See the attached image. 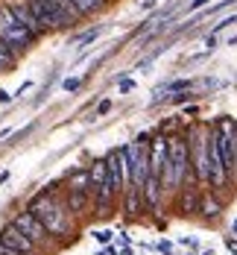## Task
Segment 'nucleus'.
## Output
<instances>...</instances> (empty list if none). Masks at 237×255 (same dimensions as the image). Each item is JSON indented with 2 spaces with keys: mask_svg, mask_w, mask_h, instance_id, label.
<instances>
[{
  "mask_svg": "<svg viewBox=\"0 0 237 255\" xmlns=\"http://www.w3.org/2000/svg\"><path fill=\"white\" fill-rule=\"evenodd\" d=\"M26 211H32V214L44 223V229L50 232L59 244L71 241V235H74V229H77V217L71 214L65 197H62V200L56 197V185H47L44 191H38V194L29 200Z\"/></svg>",
  "mask_w": 237,
  "mask_h": 255,
  "instance_id": "1",
  "label": "nucleus"
},
{
  "mask_svg": "<svg viewBox=\"0 0 237 255\" xmlns=\"http://www.w3.org/2000/svg\"><path fill=\"white\" fill-rule=\"evenodd\" d=\"M190 173V155H187V141L184 135H167V164L161 176V197L176 200L184 185V176Z\"/></svg>",
  "mask_w": 237,
  "mask_h": 255,
  "instance_id": "2",
  "label": "nucleus"
},
{
  "mask_svg": "<svg viewBox=\"0 0 237 255\" xmlns=\"http://www.w3.org/2000/svg\"><path fill=\"white\" fill-rule=\"evenodd\" d=\"M184 141H187V155H190V170L196 173L199 188H208L211 179V127L202 124H190L184 132Z\"/></svg>",
  "mask_w": 237,
  "mask_h": 255,
  "instance_id": "3",
  "label": "nucleus"
},
{
  "mask_svg": "<svg viewBox=\"0 0 237 255\" xmlns=\"http://www.w3.org/2000/svg\"><path fill=\"white\" fill-rule=\"evenodd\" d=\"M0 41L15 53L18 59H21V56L32 47V41H35V38H32V32H29V29H26V26L12 15V9H9V6H0Z\"/></svg>",
  "mask_w": 237,
  "mask_h": 255,
  "instance_id": "4",
  "label": "nucleus"
},
{
  "mask_svg": "<svg viewBox=\"0 0 237 255\" xmlns=\"http://www.w3.org/2000/svg\"><path fill=\"white\" fill-rule=\"evenodd\" d=\"M12 223H15V226H18V229L24 232L26 238H29V241H32V244L41 250V255H44V253H53V250L59 247V241H56L50 232L44 229V223H41V220H38L32 211H21V214H15V220H12Z\"/></svg>",
  "mask_w": 237,
  "mask_h": 255,
  "instance_id": "5",
  "label": "nucleus"
},
{
  "mask_svg": "<svg viewBox=\"0 0 237 255\" xmlns=\"http://www.w3.org/2000/svg\"><path fill=\"white\" fill-rule=\"evenodd\" d=\"M44 6L50 9L53 21L59 29H68V26H74L82 21V12L77 9V3L74 0H44Z\"/></svg>",
  "mask_w": 237,
  "mask_h": 255,
  "instance_id": "6",
  "label": "nucleus"
},
{
  "mask_svg": "<svg viewBox=\"0 0 237 255\" xmlns=\"http://www.w3.org/2000/svg\"><path fill=\"white\" fill-rule=\"evenodd\" d=\"M0 241L9 244L12 250H18L21 255H41V250H38V247H35V244H32V241H29L15 223H6V226L0 229Z\"/></svg>",
  "mask_w": 237,
  "mask_h": 255,
  "instance_id": "7",
  "label": "nucleus"
},
{
  "mask_svg": "<svg viewBox=\"0 0 237 255\" xmlns=\"http://www.w3.org/2000/svg\"><path fill=\"white\" fill-rule=\"evenodd\" d=\"M6 6H9V9H12V15H15V18H18V21L32 32V38H35V41H38L41 35H47V32H44V26L38 24V18L32 15V9H29V3H26V0H12V3H6Z\"/></svg>",
  "mask_w": 237,
  "mask_h": 255,
  "instance_id": "8",
  "label": "nucleus"
},
{
  "mask_svg": "<svg viewBox=\"0 0 237 255\" xmlns=\"http://www.w3.org/2000/svg\"><path fill=\"white\" fill-rule=\"evenodd\" d=\"M220 211H223V203H220V194H214V191H205L202 194V200H199V214L205 217V220H217L220 217Z\"/></svg>",
  "mask_w": 237,
  "mask_h": 255,
  "instance_id": "9",
  "label": "nucleus"
},
{
  "mask_svg": "<svg viewBox=\"0 0 237 255\" xmlns=\"http://www.w3.org/2000/svg\"><path fill=\"white\" fill-rule=\"evenodd\" d=\"M65 191H71V194H91V176H88V170L85 167L74 170L68 176V182H65Z\"/></svg>",
  "mask_w": 237,
  "mask_h": 255,
  "instance_id": "10",
  "label": "nucleus"
},
{
  "mask_svg": "<svg viewBox=\"0 0 237 255\" xmlns=\"http://www.w3.org/2000/svg\"><path fill=\"white\" fill-rule=\"evenodd\" d=\"M29 3V9H32V15L38 18V24L44 26V32H56L59 26H56V21H53V15H50V9L44 6V0H26Z\"/></svg>",
  "mask_w": 237,
  "mask_h": 255,
  "instance_id": "11",
  "label": "nucleus"
},
{
  "mask_svg": "<svg viewBox=\"0 0 237 255\" xmlns=\"http://www.w3.org/2000/svg\"><path fill=\"white\" fill-rule=\"evenodd\" d=\"M15 65H18V56L0 41V74H3V71H12Z\"/></svg>",
  "mask_w": 237,
  "mask_h": 255,
  "instance_id": "12",
  "label": "nucleus"
},
{
  "mask_svg": "<svg viewBox=\"0 0 237 255\" xmlns=\"http://www.w3.org/2000/svg\"><path fill=\"white\" fill-rule=\"evenodd\" d=\"M100 32H103V26H91V29H85V32H79V35L74 38V41H77L79 47H88V44H94V41L100 38Z\"/></svg>",
  "mask_w": 237,
  "mask_h": 255,
  "instance_id": "13",
  "label": "nucleus"
},
{
  "mask_svg": "<svg viewBox=\"0 0 237 255\" xmlns=\"http://www.w3.org/2000/svg\"><path fill=\"white\" fill-rule=\"evenodd\" d=\"M114 232H117V229H94V232H91V238H94V244H97V247H108V244L114 241Z\"/></svg>",
  "mask_w": 237,
  "mask_h": 255,
  "instance_id": "14",
  "label": "nucleus"
},
{
  "mask_svg": "<svg viewBox=\"0 0 237 255\" xmlns=\"http://www.w3.org/2000/svg\"><path fill=\"white\" fill-rule=\"evenodd\" d=\"M235 24H237V15H229V18H223L220 24L211 26V35H217V32H223V29H229V26H235Z\"/></svg>",
  "mask_w": 237,
  "mask_h": 255,
  "instance_id": "15",
  "label": "nucleus"
},
{
  "mask_svg": "<svg viewBox=\"0 0 237 255\" xmlns=\"http://www.w3.org/2000/svg\"><path fill=\"white\" fill-rule=\"evenodd\" d=\"M79 85H82V79H79V77H68L65 82H62V91H68V94H71V91H77Z\"/></svg>",
  "mask_w": 237,
  "mask_h": 255,
  "instance_id": "16",
  "label": "nucleus"
},
{
  "mask_svg": "<svg viewBox=\"0 0 237 255\" xmlns=\"http://www.w3.org/2000/svg\"><path fill=\"white\" fill-rule=\"evenodd\" d=\"M226 250L232 255H237V238L232 235V232H226Z\"/></svg>",
  "mask_w": 237,
  "mask_h": 255,
  "instance_id": "17",
  "label": "nucleus"
},
{
  "mask_svg": "<svg viewBox=\"0 0 237 255\" xmlns=\"http://www.w3.org/2000/svg\"><path fill=\"white\" fill-rule=\"evenodd\" d=\"M117 88H120V94H129L132 88H135V79H129V77L120 79V82H117Z\"/></svg>",
  "mask_w": 237,
  "mask_h": 255,
  "instance_id": "18",
  "label": "nucleus"
},
{
  "mask_svg": "<svg viewBox=\"0 0 237 255\" xmlns=\"http://www.w3.org/2000/svg\"><path fill=\"white\" fill-rule=\"evenodd\" d=\"M0 255H21V253H18V250H12L9 244H3V241H0Z\"/></svg>",
  "mask_w": 237,
  "mask_h": 255,
  "instance_id": "19",
  "label": "nucleus"
},
{
  "mask_svg": "<svg viewBox=\"0 0 237 255\" xmlns=\"http://www.w3.org/2000/svg\"><path fill=\"white\" fill-rule=\"evenodd\" d=\"M105 112H111V100H103L100 106H97V118H100V115H105Z\"/></svg>",
  "mask_w": 237,
  "mask_h": 255,
  "instance_id": "20",
  "label": "nucleus"
},
{
  "mask_svg": "<svg viewBox=\"0 0 237 255\" xmlns=\"http://www.w3.org/2000/svg\"><path fill=\"white\" fill-rule=\"evenodd\" d=\"M29 88H32V82H29V79H26L24 85H21V88H18V91H15V94H12V97H21V94H26V91H29Z\"/></svg>",
  "mask_w": 237,
  "mask_h": 255,
  "instance_id": "21",
  "label": "nucleus"
},
{
  "mask_svg": "<svg viewBox=\"0 0 237 255\" xmlns=\"http://www.w3.org/2000/svg\"><path fill=\"white\" fill-rule=\"evenodd\" d=\"M211 0H190V9H199V6H208Z\"/></svg>",
  "mask_w": 237,
  "mask_h": 255,
  "instance_id": "22",
  "label": "nucleus"
},
{
  "mask_svg": "<svg viewBox=\"0 0 237 255\" xmlns=\"http://www.w3.org/2000/svg\"><path fill=\"white\" fill-rule=\"evenodd\" d=\"M161 0H144V9H153V6H158Z\"/></svg>",
  "mask_w": 237,
  "mask_h": 255,
  "instance_id": "23",
  "label": "nucleus"
},
{
  "mask_svg": "<svg viewBox=\"0 0 237 255\" xmlns=\"http://www.w3.org/2000/svg\"><path fill=\"white\" fill-rule=\"evenodd\" d=\"M12 100V94H9V91H0V103H9Z\"/></svg>",
  "mask_w": 237,
  "mask_h": 255,
  "instance_id": "24",
  "label": "nucleus"
},
{
  "mask_svg": "<svg viewBox=\"0 0 237 255\" xmlns=\"http://www.w3.org/2000/svg\"><path fill=\"white\" fill-rule=\"evenodd\" d=\"M229 232H232V235H235V238H237V217H235V220H232V226H229Z\"/></svg>",
  "mask_w": 237,
  "mask_h": 255,
  "instance_id": "25",
  "label": "nucleus"
},
{
  "mask_svg": "<svg viewBox=\"0 0 237 255\" xmlns=\"http://www.w3.org/2000/svg\"><path fill=\"white\" fill-rule=\"evenodd\" d=\"M3 182H9V170H3V173H0V185H3Z\"/></svg>",
  "mask_w": 237,
  "mask_h": 255,
  "instance_id": "26",
  "label": "nucleus"
}]
</instances>
